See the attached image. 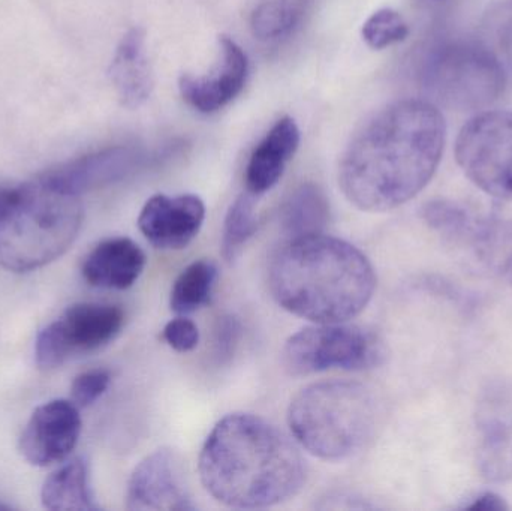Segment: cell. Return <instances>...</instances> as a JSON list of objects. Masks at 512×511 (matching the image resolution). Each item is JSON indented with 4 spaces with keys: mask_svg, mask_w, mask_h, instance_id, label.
<instances>
[{
    "mask_svg": "<svg viewBox=\"0 0 512 511\" xmlns=\"http://www.w3.org/2000/svg\"><path fill=\"white\" fill-rule=\"evenodd\" d=\"M146 254L126 237H114L96 245L83 263L84 279L104 290H128L143 275Z\"/></svg>",
    "mask_w": 512,
    "mask_h": 511,
    "instance_id": "cell-15",
    "label": "cell"
},
{
    "mask_svg": "<svg viewBox=\"0 0 512 511\" xmlns=\"http://www.w3.org/2000/svg\"><path fill=\"white\" fill-rule=\"evenodd\" d=\"M240 323L234 317H224L216 330V356L221 360L230 359L236 351L240 338Z\"/></svg>",
    "mask_w": 512,
    "mask_h": 511,
    "instance_id": "cell-27",
    "label": "cell"
},
{
    "mask_svg": "<svg viewBox=\"0 0 512 511\" xmlns=\"http://www.w3.org/2000/svg\"><path fill=\"white\" fill-rule=\"evenodd\" d=\"M6 507L5 506H0V510H5Z\"/></svg>",
    "mask_w": 512,
    "mask_h": 511,
    "instance_id": "cell-31",
    "label": "cell"
},
{
    "mask_svg": "<svg viewBox=\"0 0 512 511\" xmlns=\"http://www.w3.org/2000/svg\"><path fill=\"white\" fill-rule=\"evenodd\" d=\"M466 510L471 511H505L508 510L507 503L504 498L499 495L493 494V492H487V494L480 495L477 500L471 506L466 507Z\"/></svg>",
    "mask_w": 512,
    "mask_h": 511,
    "instance_id": "cell-28",
    "label": "cell"
},
{
    "mask_svg": "<svg viewBox=\"0 0 512 511\" xmlns=\"http://www.w3.org/2000/svg\"><path fill=\"white\" fill-rule=\"evenodd\" d=\"M41 500L42 506L51 511L98 510L90 488L87 462L74 458L60 465L45 480Z\"/></svg>",
    "mask_w": 512,
    "mask_h": 511,
    "instance_id": "cell-19",
    "label": "cell"
},
{
    "mask_svg": "<svg viewBox=\"0 0 512 511\" xmlns=\"http://www.w3.org/2000/svg\"><path fill=\"white\" fill-rule=\"evenodd\" d=\"M300 129L291 117L277 120L264 140L256 146L246 168V188L258 197L270 191L285 171L286 165L297 152Z\"/></svg>",
    "mask_w": 512,
    "mask_h": 511,
    "instance_id": "cell-16",
    "label": "cell"
},
{
    "mask_svg": "<svg viewBox=\"0 0 512 511\" xmlns=\"http://www.w3.org/2000/svg\"><path fill=\"white\" fill-rule=\"evenodd\" d=\"M328 221L330 203L327 195L315 183H301L280 207V227L288 239L321 234Z\"/></svg>",
    "mask_w": 512,
    "mask_h": 511,
    "instance_id": "cell-20",
    "label": "cell"
},
{
    "mask_svg": "<svg viewBox=\"0 0 512 511\" xmlns=\"http://www.w3.org/2000/svg\"><path fill=\"white\" fill-rule=\"evenodd\" d=\"M424 87L457 111L489 107L504 92L505 75L495 54L475 42H447L427 57Z\"/></svg>",
    "mask_w": 512,
    "mask_h": 511,
    "instance_id": "cell-6",
    "label": "cell"
},
{
    "mask_svg": "<svg viewBox=\"0 0 512 511\" xmlns=\"http://www.w3.org/2000/svg\"><path fill=\"white\" fill-rule=\"evenodd\" d=\"M312 2L313 0H262L252 14V33L262 42H276L288 38L303 23Z\"/></svg>",
    "mask_w": 512,
    "mask_h": 511,
    "instance_id": "cell-21",
    "label": "cell"
},
{
    "mask_svg": "<svg viewBox=\"0 0 512 511\" xmlns=\"http://www.w3.org/2000/svg\"><path fill=\"white\" fill-rule=\"evenodd\" d=\"M376 405L372 393L355 381H324L301 390L288 410L297 443L316 458H351L372 437Z\"/></svg>",
    "mask_w": 512,
    "mask_h": 511,
    "instance_id": "cell-5",
    "label": "cell"
},
{
    "mask_svg": "<svg viewBox=\"0 0 512 511\" xmlns=\"http://www.w3.org/2000/svg\"><path fill=\"white\" fill-rule=\"evenodd\" d=\"M447 125L421 99L396 102L373 117L340 162L339 183L364 212H387L420 194L444 153Z\"/></svg>",
    "mask_w": 512,
    "mask_h": 511,
    "instance_id": "cell-1",
    "label": "cell"
},
{
    "mask_svg": "<svg viewBox=\"0 0 512 511\" xmlns=\"http://www.w3.org/2000/svg\"><path fill=\"white\" fill-rule=\"evenodd\" d=\"M363 39L373 50H384L390 45L405 41L409 35L408 23L405 18L394 11L384 8L367 18L363 26Z\"/></svg>",
    "mask_w": 512,
    "mask_h": 511,
    "instance_id": "cell-24",
    "label": "cell"
},
{
    "mask_svg": "<svg viewBox=\"0 0 512 511\" xmlns=\"http://www.w3.org/2000/svg\"><path fill=\"white\" fill-rule=\"evenodd\" d=\"M110 77L126 107H140L149 99L153 77L144 50L143 30L135 27L123 36L110 66Z\"/></svg>",
    "mask_w": 512,
    "mask_h": 511,
    "instance_id": "cell-17",
    "label": "cell"
},
{
    "mask_svg": "<svg viewBox=\"0 0 512 511\" xmlns=\"http://www.w3.org/2000/svg\"><path fill=\"white\" fill-rule=\"evenodd\" d=\"M258 230L255 213V197L249 192L240 195L228 210L222 233V255L233 261L242 252L243 246Z\"/></svg>",
    "mask_w": 512,
    "mask_h": 511,
    "instance_id": "cell-23",
    "label": "cell"
},
{
    "mask_svg": "<svg viewBox=\"0 0 512 511\" xmlns=\"http://www.w3.org/2000/svg\"><path fill=\"white\" fill-rule=\"evenodd\" d=\"M83 224L78 195L36 177L14 189L0 216V267L26 273L62 257Z\"/></svg>",
    "mask_w": 512,
    "mask_h": 511,
    "instance_id": "cell-4",
    "label": "cell"
},
{
    "mask_svg": "<svg viewBox=\"0 0 512 511\" xmlns=\"http://www.w3.org/2000/svg\"><path fill=\"white\" fill-rule=\"evenodd\" d=\"M126 507L135 511L195 510L185 474L171 450H156L135 468L129 480Z\"/></svg>",
    "mask_w": 512,
    "mask_h": 511,
    "instance_id": "cell-11",
    "label": "cell"
},
{
    "mask_svg": "<svg viewBox=\"0 0 512 511\" xmlns=\"http://www.w3.org/2000/svg\"><path fill=\"white\" fill-rule=\"evenodd\" d=\"M501 47L507 56L508 62H510L512 68V18L510 21L502 26L501 29Z\"/></svg>",
    "mask_w": 512,
    "mask_h": 511,
    "instance_id": "cell-29",
    "label": "cell"
},
{
    "mask_svg": "<svg viewBox=\"0 0 512 511\" xmlns=\"http://www.w3.org/2000/svg\"><path fill=\"white\" fill-rule=\"evenodd\" d=\"M460 168L481 191L512 201V111H483L456 141Z\"/></svg>",
    "mask_w": 512,
    "mask_h": 511,
    "instance_id": "cell-8",
    "label": "cell"
},
{
    "mask_svg": "<svg viewBox=\"0 0 512 511\" xmlns=\"http://www.w3.org/2000/svg\"><path fill=\"white\" fill-rule=\"evenodd\" d=\"M206 491L234 509H264L295 497L306 483L300 450L276 426L230 414L213 428L200 455Z\"/></svg>",
    "mask_w": 512,
    "mask_h": 511,
    "instance_id": "cell-2",
    "label": "cell"
},
{
    "mask_svg": "<svg viewBox=\"0 0 512 511\" xmlns=\"http://www.w3.org/2000/svg\"><path fill=\"white\" fill-rule=\"evenodd\" d=\"M111 384L110 372L105 369H92L75 378L71 386L72 402L78 408H87L95 404Z\"/></svg>",
    "mask_w": 512,
    "mask_h": 511,
    "instance_id": "cell-25",
    "label": "cell"
},
{
    "mask_svg": "<svg viewBox=\"0 0 512 511\" xmlns=\"http://www.w3.org/2000/svg\"><path fill=\"white\" fill-rule=\"evenodd\" d=\"M164 339L173 350L189 353L195 350L200 342V330L194 321L179 317L165 326Z\"/></svg>",
    "mask_w": 512,
    "mask_h": 511,
    "instance_id": "cell-26",
    "label": "cell"
},
{
    "mask_svg": "<svg viewBox=\"0 0 512 511\" xmlns=\"http://www.w3.org/2000/svg\"><path fill=\"white\" fill-rule=\"evenodd\" d=\"M249 62L245 51L228 36L219 38V60L207 75H182V98L200 113H215L230 104L245 87Z\"/></svg>",
    "mask_w": 512,
    "mask_h": 511,
    "instance_id": "cell-12",
    "label": "cell"
},
{
    "mask_svg": "<svg viewBox=\"0 0 512 511\" xmlns=\"http://www.w3.org/2000/svg\"><path fill=\"white\" fill-rule=\"evenodd\" d=\"M268 287L292 315L315 324L346 323L369 305L376 275L360 249L321 233L292 237L277 248Z\"/></svg>",
    "mask_w": 512,
    "mask_h": 511,
    "instance_id": "cell-3",
    "label": "cell"
},
{
    "mask_svg": "<svg viewBox=\"0 0 512 511\" xmlns=\"http://www.w3.org/2000/svg\"><path fill=\"white\" fill-rule=\"evenodd\" d=\"M125 323L119 306L77 303L39 332L35 360L39 369L51 371L69 359L93 353L117 338Z\"/></svg>",
    "mask_w": 512,
    "mask_h": 511,
    "instance_id": "cell-9",
    "label": "cell"
},
{
    "mask_svg": "<svg viewBox=\"0 0 512 511\" xmlns=\"http://www.w3.org/2000/svg\"><path fill=\"white\" fill-rule=\"evenodd\" d=\"M218 281V267L207 260L189 264L174 281L171 288V311L188 315L209 305Z\"/></svg>",
    "mask_w": 512,
    "mask_h": 511,
    "instance_id": "cell-22",
    "label": "cell"
},
{
    "mask_svg": "<svg viewBox=\"0 0 512 511\" xmlns=\"http://www.w3.org/2000/svg\"><path fill=\"white\" fill-rule=\"evenodd\" d=\"M206 219V206L197 195H155L138 218L143 236L159 249H183L198 236Z\"/></svg>",
    "mask_w": 512,
    "mask_h": 511,
    "instance_id": "cell-13",
    "label": "cell"
},
{
    "mask_svg": "<svg viewBox=\"0 0 512 511\" xmlns=\"http://www.w3.org/2000/svg\"><path fill=\"white\" fill-rule=\"evenodd\" d=\"M12 195H14V189L0 188V216L5 212L8 204L11 203Z\"/></svg>",
    "mask_w": 512,
    "mask_h": 511,
    "instance_id": "cell-30",
    "label": "cell"
},
{
    "mask_svg": "<svg viewBox=\"0 0 512 511\" xmlns=\"http://www.w3.org/2000/svg\"><path fill=\"white\" fill-rule=\"evenodd\" d=\"M283 365L292 375H310L330 369L366 371L381 365L385 348L381 339L345 323L316 324L286 341Z\"/></svg>",
    "mask_w": 512,
    "mask_h": 511,
    "instance_id": "cell-7",
    "label": "cell"
},
{
    "mask_svg": "<svg viewBox=\"0 0 512 511\" xmlns=\"http://www.w3.org/2000/svg\"><path fill=\"white\" fill-rule=\"evenodd\" d=\"M480 462L484 476L493 482L512 477V410L490 405L480 416Z\"/></svg>",
    "mask_w": 512,
    "mask_h": 511,
    "instance_id": "cell-18",
    "label": "cell"
},
{
    "mask_svg": "<svg viewBox=\"0 0 512 511\" xmlns=\"http://www.w3.org/2000/svg\"><path fill=\"white\" fill-rule=\"evenodd\" d=\"M141 159V153L131 147H110L59 165L39 177L62 191L80 197L84 192L102 188L128 176L140 165Z\"/></svg>",
    "mask_w": 512,
    "mask_h": 511,
    "instance_id": "cell-14",
    "label": "cell"
},
{
    "mask_svg": "<svg viewBox=\"0 0 512 511\" xmlns=\"http://www.w3.org/2000/svg\"><path fill=\"white\" fill-rule=\"evenodd\" d=\"M80 434V408L56 399L33 411L20 438V452L35 467L62 464L74 452Z\"/></svg>",
    "mask_w": 512,
    "mask_h": 511,
    "instance_id": "cell-10",
    "label": "cell"
}]
</instances>
